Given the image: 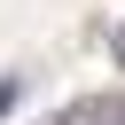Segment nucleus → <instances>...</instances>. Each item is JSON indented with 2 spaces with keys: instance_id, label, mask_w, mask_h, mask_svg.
Returning a JSON list of instances; mask_svg holds the SVG:
<instances>
[{
  "instance_id": "obj_1",
  "label": "nucleus",
  "mask_w": 125,
  "mask_h": 125,
  "mask_svg": "<svg viewBox=\"0 0 125 125\" xmlns=\"http://www.w3.org/2000/svg\"><path fill=\"white\" fill-rule=\"evenodd\" d=\"M62 125H125V102H102V94H78L62 109Z\"/></svg>"
},
{
  "instance_id": "obj_2",
  "label": "nucleus",
  "mask_w": 125,
  "mask_h": 125,
  "mask_svg": "<svg viewBox=\"0 0 125 125\" xmlns=\"http://www.w3.org/2000/svg\"><path fill=\"white\" fill-rule=\"evenodd\" d=\"M109 55H117V70H125V23H109Z\"/></svg>"
}]
</instances>
